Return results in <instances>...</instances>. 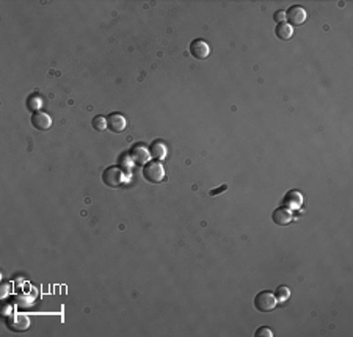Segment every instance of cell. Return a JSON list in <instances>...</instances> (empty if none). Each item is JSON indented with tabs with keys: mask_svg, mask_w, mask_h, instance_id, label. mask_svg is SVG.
Instances as JSON below:
<instances>
[{
	"mask_svg": "<svg viewBox=\"0 0 353 337\" xmlns=\"http://www.w3.org/2000/svg\"><path fill=\"white\" fill-rule=\"evenodd\" d=\"M143 177L151 184H160L165 179V169L160 162H149L143 167Z\"/></svg>",
	"mask_w": 353,
	"mask_h": 337,
	"instance_id": "cell-1",
	"label": "cell"
},
{
	"mask_svg": "<svg viewBox=\"0 0 353 337\" xmlns=\"http://www.w3.org/2000/svg\"><path fill=\"white\" fill-rule=\"evenodd\" d=\"M278 306V300L272 292H261L254 297V307L259 312H272Z\"/></svg>",
	"mask_w": 353,
	"mask_h": 337,
	"instance_id": "cell-2",
	"label": "cell"
},
{
	"mask_svg": "<svg viewBox=\"0 0 353 337\" xmlns=\"http://www.w3.org/2000/svg\"><path fill=\"white\" fill-rule=\"evenodd\" d=\"M286 21L289 22L290 27H298L306 22V10L300 5L290 6L286 11Z\"/></svg>",
	"mask_w": 353,
	"mask_h": 337,
	"instance_id": "cell-3",
	"label": "cell"
},
{
	"mask_svg": "<svg viewBox=\"0 0 353 337\" xmlns=\"http://www.w3.org/2000/svg\"><path fill=\"white\" fill-rule=\"evenodd\" d=\"M102 182L110 188H116L123 184V172L116 167H110L102 172Z\"/></svg>",
	"mask_w": 353,
	"mask_h": 337,
	"instance_id": "cell-4",
	"label": "cell"
},
{
	"mask_svg": "<svg viewBox=\"0 0 353 337\" xmlns=\"http://www.w3.org/2000/svg\"><path fill=\"white\" fill-rule=\"evenodd\" d=\"M190 54L196 60H206L211 54V47L204 39H193L190 42Z\"/></svg>",
	"mask_w": 353,
	"mask_h": 337,
	"instance_id": "cell-5",
	"label": "cell"
},
{
	"mask_svg": "<svg viewBox=\"0 0 353 337\" xmlns=\"http://www.w3.org/2000/svg\"><path fill=\"white\" fill-rule=\"evenodd\" d=\"M6 326L14 333H24L30 328V318L27 315H13L10 320H6Z\"/></svg>",
	"mask_w": 353,
	"mask_h": 337,
	"instance_id": "cell-6",
	"label": "cell"
},
{
	"mask_svg": "<svg viewBox=\"0 0 353 337\" xmlns=\"http://www.w3.org/2000/svg\"><path fill=\"white\" fill-rule=\"evenodd\" d=\"M32 126L39 132H46L52 127V119H50V116L44 113V111H36V113L32 116Z\"/></svg>",
	"mask_w": 353,
	"mask_h": 337,
	"instance_id": "cell-7",
	"label": "cell"
},
{
	"mask_svg": "<svg viewBox=\"0 0 353 337\" xmlns=\"http://www.w3.org/2000/svg\"><path fill=\"white\" fill-rule=\"evenodd\" d=\"M107 126H108V129L111 132L121 134V132L126 131V127H127V119L119 113H111L107 118Z\"/></svg>",
	"mask_w": 353,
	"mask_h": 337,
	"instance_id": "cell-8",
	"label": "cell"
},
{
	"mask_svg": "<svg viewBox=\"0 0 353 337\" xmlns=\"http://www.w3.org/2000/svg\"><path fill=\"white\" fill-rule=\"evenodd\" d=\"M301 204H303V195H301L300 192H297V190H290V192L284 196V200H282V205L289 210L300 209Z\"/></svg>",
	"mask_w": 353,
	"mask_h": 337,
	"instance_id": "cell-9",
	"label": "cell"
},
{
	"mask_svg": "<svg viewBox=\"0 0 353 337\" xmlns=\"http://www.w3.org/2000/svg\"><path fill=\"white\" fill-rule=\"evenodd\" d=\"M272 220L275 224H278V226H287L292 221V212L286 209V207H280V209L273 212Z\"/></svg>",
	"mask_w": 353,
	"mask_h": 337,
	"instance_id": "cell-10",
	"label": "cell"
},
{
	"mask_svg": "<svg viewBox=\"0 0 353 337\" xmlns=\"http://www.w3.org/2000/svg\"><path fill=\"white\" fill-rule=\"evenodd\" d=\"M167 144L163 143V141H154L151 144V148H149V154H151V157L152 159H157V160H162V159H165L167 157Z\"/></svg>",
	"mask_w": 353,
	"mask_h": 337,
	"instance_id": "cell-11",
	"label": "cell"
},
{
	"mask_svg": "<svg viewBox=\"0 0 353 337\" xmlns=\"http://www.w3.org/2000/svg\"><path fill=\"white\" fill-rule=\"evenodd\" d=\"M131 157H132V160H134L135 163H139V165H143V163L148 162L149 154H148V151H146V148H143V146H140V144H137L135 148L131 151Z\"/></svg>",
	"mask_w": 353,
	"mask_h": 337,
	"instance_id": "cell-12",
	"label": "cell"
},
{
	"mask_svg": "<svg viewBox=\"0 0 353 337\" xmlns=\"http://www.w3.org/2000/svg\"><path fill=\"white\" fill-rule=\"evenodd\" d=\"M275 33H277V36L280 39L287 41V39H290L292 36H294V29H292L287 22H282V24H278V27H277V30H275Z\"/></svg>",
	"mask_w": 353,
	"mask_h": 337,
	"instance_id": "cell-13",
	"label": "cell"
},
{
	"mask_svg": "<svg viewBox=\"0 0 353 337\" xmlns=\"http://www.w3.org/2000/svg\"><path fill=\"white\" fill-rule=\"evenodd\" d=\"M91 127H93L96 132H104L106 129L108 127V126H107V118L101 116V115H99V116H94L93 121H91Z\"/></svg>",
	"mask_w": 353,
	"mask_h": 337,
	"instance_id": "cell-14",
	"label": "cell"
},
{
	"mask_svg": "<svg viewBox=\"0 0 353 337\" xmlns=\"http://www.w3.org/2000/svg\"><path fill=\"white\" fill-rule=\"evenodd\" d=\"M27 105H29L30 110H38V111H39V108H41V105H42L41 96H38V94H33V96H30L29 101H27Z\"/></svg>",
	"mask_w": 353,
	"mask_h": 337,
	"instance_id": "cell-15",
	"label": "cell"
},
{
	"mask_svg": "<svg viewBox=\"0 0 353 337\" xmlns=\"http://www.w3.org/2000/svg\"><path fill=\"white\" fill-rule=\"evenodd\" d=\"M275 297H277L278 301H286V300L290 297V290H289L287 287L281 286V287H278L277 293H275Z\"/></svg>",
	"mask_w": 353,
	"mask_h": 337,
	"instance_id": "cell-16",
	"label": "cell"
},
{
	"mask_svg": "<svg viewBox=\"0 0 353 337\" xmlns=\"http://www.w3.org/2000/svg\"><path fill=\"white\" fill-rule=\"evenodd\" d=\"M254 336H256V337H273V331L270 330V328L262 326V328H259V330L256 331Z\"/></svg>",
	"mask_w": 353,
	"mask_h": 337,
	"instance_id": "cell-17",
	"label": "cell"
},
{
	"mask_svg": "<svg viewBox=\"0 0 353 337\" xmlns=\"http://www.w3.org/2000/svg\"><path fill=\"white\" fill-rule=\"evenodd\" d=\"M273 21L277 22V24H282V22H286V11H277L273 14Z\"/></svg>",
	"mask_w": 353,
	"mask_h": 337,
	"instance_id": "cell-18",
	"label": "cell"
},
{
	"mask_svg": "<svg viewBox=\"0 0 353 337\" xmlns=\"http://www.w3.org/2000/svg\"><path fill=\"white\" fill-rule=\"evenodd\" d=\"M228 187L226 185H223V187H220V188H217V190H212V192H211V196H217L218 193H221V192H225V190H226Z\"/></svg>",
	"mask_w": 353,
	"mask_h": 337,
	"instance_id": "cell-19",
	"label": "cell"
}]
</instances>
